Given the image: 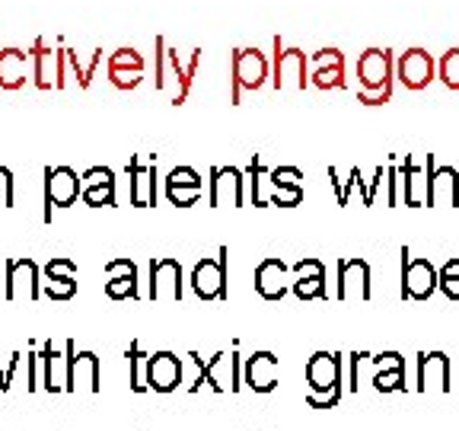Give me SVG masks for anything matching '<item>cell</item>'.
<instances>
[{"label":"cell","mask_w":459,"mask_h":431,"mask_svg":"<svg viewBox=\"0 0 459 431\" xmlns=\"http://www.w3.org/2000/svg\"><path fill=\"white\" fill-rule=\"evenodd\" d=\"M358 102L364 106H383L393 100V80H395V57L389 48H367L358 57Z\"/></svg>","instance_id":"obj_1"},{"label":"cell","mask_w":459,"mask_h":431,"mask_svg":"<svg viewBox=\"0 0 459 431\" xmlns=\"http://www.w3.org/2000/svg\"><path fill=\"white\" fill-rule=\"evenodd\" d=\"M307 402L313 409H332L342 400V355L316 352L307 361Z\"/></svg>","instance_id":"obj_2"},{"label":"cell","mask_w":459,"mask_h":431,"mask_svg":"<svg viewBox=\"0 0 459 431\" xmlns=\"http://www.w3.org/2000/svg\"><path fill=\"white\" fill-rule=\"evenodd\" d=\"M272 77L265 51L258 48H233L230 51V106H239L243 93H258Z\"/></svg>","instance_id":"obj_3"},{"label":"cell","mask_w":459,"mask_h":431,"mask_svg":"<svg viewBox=\"0 0 459 431\" xmlns=\"http://www.w3.org/2000/svg\"><path fill=\"white\" fill-rule=\"evenodd\" d=\"M32 55V80L42 93L48 90H65L67 86V51H65V42L57 39L55 45L48 39L39 36L29 48Z\"/></svg>","instance_id":"obj_4"},{"label":"cell","mask_w":459,"mask_h":431,"mask_svg":"<svg viewBox=\"0 0 459 431\" xmlns=\"http://www.w3.org/2000/svg\"><path fill=\"white\" fill-rule=\"evenodd\" d=\"M227 278H230V250L221 246L217 250V259L204 256L195 262L192 268V291L201 297V301H227L230 297V287H227Z\"/></svg>","instance_id":"obj_5"},{"label":"cell","mask_w":459,"mask_h":431,"mask_svg":"<svg viewBox=\"0 0 459 431\" xmlns=\"http://www.w3.org/2000/svg\"><path fill=\"white\" fill-rule=\"evenodd\" d=\"M83 192V176L71 166H45V211L42 221L51 224V208H71Z\"/></svg>","instance_id":"obj_6"},{"label":"cell","mask_w":459,"mask_h":431,"mask_svg":"<svg viewBox=\"0 0 459 431\" xmlns=\"http://www.w3.org/2000/svg\"><path fill=\"white\" fill-rule=\"evenodd\" d=\"M437 268L434 262H428L424 256L409 259V246H402V285L399 297L402 301H428L437 291Z\"/></svg>","instance_id":"obj_7"},{"label":"cell","mask_w":459,"mask_h":431,"mask_svg":"<svg viewBox=\"0 0 459 431\" xmlns=\"http://www.w3.org/2000/svg\"><path fill=\"white\" fill-rule=\"evenodd\" d=\"M4 295L7 301H39L42 297V268L36 259H7L4 262Z\"/></svg>","instance_id":"obj_8"},{"label":"cell","mask_w":459,"mask_h":431,"mask_svg":"<svg viewBox=\"0 0 459 431\" xmlns=\"http://www.w3.org/2000/svg\"><path fill=\"white\" fill-rule=\"evenodd\" d=\"M67 352V393H100L102 390V367H100V355L96 352H77V342L67 339L65 342Z\"/></svg>","instance_id":"obj_9"},{"label":"cell","mask_w":459,"mask_h":431,"mask_svg":"<svg viewBox=\"0 0 459 431\" xmlns=\"http://www.w3.org/2000/svg\"><path fill=\"white\" fill-rule=\"evenodd\" d=\"M307 51L284 48L281 36H274V65H272V86L274 90H307Z\"/></svg>","instance_id":"obj_10"},{"label":"cell","mask_w":459,"mask_h":431,"mask_svg":"<svg viewBox=\"0 0 459 431\" xmlns=\"http://www.w3.org/2000/svg\"><path fill=\"white\" fill-rule=\"evenodd\" d=\"M128 198L134 208L157 205V154H134L128 160Z\"/></svg>","instance_id":"obj_11"},{"label":"cell","mask_w":459,"mask_h":431,"mask_svg":"<svg viewBox=\"0 0 459 431\" xmlns=\"http://www.w3.org/2000/svg\"><path fill=\"white\" fill-rule=\"evenodd\" d=\"M208 205L211 208H243L246 205V180L237 166H211L208 180Z\"/></svg>","instance_id":"obj_12"},{"label":"cell","mask_w":459,"mask_h":431,"mask_svg":"<svg viewBox=\"0 0 459 431\" xmlns=\"http://www.w3.org/2000/svg\"><path fill=\"white\" fill-rule=\"evenodd\" d=\"M182 295H186V275H182L179 259H172V256L153 259L147 297H151V301H182Z\"/></svg>","instance_id":"obj_13"},{"label":"cell","mask_w":459,"mask_h":431,"mask_svg":"<svg viewBox=\"0 0 459 431\" xmlns=\"http://www.w3.org/2000/svg\"><path fill=\"white\" fill-rule=\"evenodd\" d=\"M204 383L214 393H239V387H243V367H239L237 345H233V352H217L211 361H204Z\"/></svg>","instance_id":"obj_14"},{"label":"cell","mask_w":459,"mask_h":431,"mask_svg":"<svg viewBox=\"0 0 459 431\" xmlns=\"http://www.w3.org/2000/svg\"><path fill=\"white\" fill-rule=\"evenodd\" d=\"M42 295L51 301H71L77 295V266L74 259L55 256L42 268Z\"/></svg>","instance_id":"obj_15"},{"label":"cell","mask_w":459,"mask_h":431,"mask_svg":"<svg viewBox=\"0 0 459 431\" xmlns=\"http://www.w3.org/2000/svg\"><path fill=\"white\" fill-rule=\"evenodd\" d=\"M198 65H201V48L188 51L186 61H182L176 48H166V86H169V80H176V90H172V106L176 109H179L182 102L188 100V93H192Z\"/></svg>","instance_id":"obj_16"},{"label":"cell","mask_w":459,"mask_h":431,"mask_svg":"<svg viewBox=\"0 0 459 431\" xmlns=\"http://www.w3.org/2000/svg\"><path fill=\"white\" fill-rule=\"evenodd\" d=\"M338 301H367L370 291V266L364 259H338Z\"/></svg>","instance_id":"obj_17"},{"label":"cell","mask_w":459,"mask_h":431,"mask_svg":"<svg viewBox=\"0 0 459 431\" xmlns=\"http://www.w3.org/2000/svg\"><path fill=\"white\" fill-rule=\"evenodd\" d=\"M395 77L405 90H424L434 80V57L424 48H409L395 57Z\"/></svg>","instance_id":"obj_18"},{"label":"cell","mask_w":459,"mask_h":431,"mask_svg":"<svg viewBox=\"0 0 459 431\" xmlns=\"http://www.w3.org/2000/svg\"><path fill=\"white\" fill-rule=\"evenodd\" d=\"M313 74H309V84L316 90H344L348 80H344V51L338 48H319L309 57Z\"/></svg>","instance_id":"obj_19"},{"label":"cell","mask_w":459,"mask_h":431,"mask_svg":"<svg viewBox=\"0 0 459 431\" xmlns=\"http://www.w3.org/2000/svg\"><path fill=\"white\" fill-rule=\"evenodd\" d=\"M281 367L274 352H252L243 365V383L252 393H272L278 387Z\"/></svg>","instance_id":"obj_20"},{"label":"cell","mask_w":459,"mask_h":431,"mask_svg":"<svg viewBox=\"0 0 459 431\" xmlns=\"http://www.w3.org/2000/svg\"><path fill=\"white\" fill-rule=\"evenodd\" d=\"M137 266L131 259H112L106 262V295L112 301H137L141 287H137Z\"/></svg>","instance_id":"obj_21"},{"label":"cell","mask_w":459,"mask_h":431,"mask_svg":"<svg viewBox=\"0 0 459 431\" xmlns=\"http://www.w3.org/2000/svg\"><path fill=\"white\" fill-rule=\"evenodd\" d=\"M434 172V154L424 157V163H415V157L402 160V176H405V205L409 208H428V182Z\"/></svg>","instance_id":"obj_22"},{"label":"cell","mask_w":459,"mask_h":431,"mask_svg":"<svg viewBox=\"0 0 459 431\" xmlns=\"http://www.w3.org/2000/svg\"><path fill=\"white\" fill-rule=\"evenodd\" d=\"M166 198H169V205H176V208H192L195 201L201 198V192H204V182H201L198 170H192V166H176V170L166 176Z\"/></svg>","instance_id":"obj_23"},{"label":"cell","mask_w":459,"mask_h":431,"mask_svg":"<svg viewBox=\"0 0 459 431\" xmlns=\"http://www.w3.org/2000/svg\"><path fill=\"white\" fill-rule=\"evenodd\" d=\"M182 383V358L176 352H153L147 365V387L153 393H172Z\"/></svg>","instance_id":"obj_24"},{"label":"cell","mask_w":459,"mask_h":431,"mask_svg":"<svg viewBox=\"0 0 459 431\" xmlns=\"http://www.w3.org/2000/svg\"><path fill=\"white\" fill-rule=\"evenodd\" d=\"M290 287H294V295L300 301H323V297H329V291H325V266L313 256L300 259L294 266V285Z\"/></svg>","instance_id":"obj_25"},{"label":"cell","mask_w":459,"mask_h":431,"mask_svg":"<svg viewBox=\"0 0 459 431\" xmlns=\"http://www.w3.org/2000/svg\"><path fill=\"white\" fill-rule=\"evenodd\" d=\"M450 358L444 352L418 355V393H428V390L450 393Z\"/></svg>","instance_id":"obj_26"},{"label":"cell","mask_w":459,"mask_h":431,"mask_svg":"<svg viewBox=\"0 0 459 431\" xmlns=\"http://www.w3.org/2000/svg\"><path fill=\"white\" fill-rule=\"evenodd\" d=\"M83 205L90 208H115V172L108 166H90L83 172Z\"/></svg>","instance_id":"obj_27"},{"label":"cell","mask_w":459,"mask_h":431,"mask_svg":"<svg viewBox=\"0 0 459 431\" xmlns=\"http://www.w3.org/2000/svg\"><path fill=\"white\" fill-rule=\"evenodd\" d=\"M255 291L265 301H284L290 285H287V262L278 256H268L255 268Z\"/></svg>","instance_id":"obj_28"},{"label":"cell","mask_w":459,"mask_h":431,"mask_svg":"<svg viewBox=\"0 0 459 431\" xmlns=\"http://www.w3.org/2000/svg\"><path fill=\"white\" fill-rule=\"evenodd\" d=\"M444 205V208H459V172L453 166H434L428 182V208Z\"/></svg>","instance_id":"obj_29"},{"label":"cell","mask_w":459,"mask_h":431,"mask_svg":"<svg viewBox=\"0 0 459 431\" xmlns=\"http://www.w3.org/2000/svg\"><path fill=\"white\" fill-rule=\"evenodd\" d=\"M29 67H32V55L29 51L13 48V45L0 51V90H7V93L20 90L29 77Z\"/></svg>","instance_id":"obj_30"},{"label":"cell","mask_w":459,"mask_h":431,"mask_svg":"<svg viewBox=\"0 0 459 431\" xmlns=\"http://www.w3.org/2000/svg\"><path fill=\"white\" fill-rule=\"evenodd\" d=\"M42 390L45 393H67V352L42 342Z\"/></svg>","instance_id":"obj_31"},{"label":"cell","mask_w":459,"mask_h":431,"mask_svg":"<svg viewBox=\"0 0 459 431\" xmlns=\"http://www.w3.org/2000/svg\"><path fill=\"white\" fill-rule=\"evenodd\" d=\"M125 358H128V387L134 390V393H147V365H151V355L143 352L141 339H131L128 352H125Z\"/></svg>","instance_id":"obj_32"},{"label":"cell","mask_w":459,"mask_h":431,"mask_svg":"<svg viewBox=\"0 0 459 431\" xmlns=\"http://www.w3.org/2000/svg\"><path fill=\"white\" fill-rule=\"evenodd\" d=\"M65 51H67V67H71L74 77H77V86L80 90H90V84H93V77H96V67H100V61H102V48L90 51L86 61L74 48H67V45H65Z\"/></svg>","instance_id":"obj_33"},{"label":"cell","mask_w":459,"mask_h":431,"mask_svg":"<svg viewBox=\"0 0 459 431\" xmlns=\"http://www.w3.org/2000/svg\"><path fill=\"white\" fill-rule=\"evenodd\" d=\"M26 390L29 393L42 390V345L39 342H29L26 348Z\"/></svg>","instance_id":"obj_34"},{"label":"cell","mask_w":459,"mask_h":431,"mask_svg":"<svg viewBox=\"0 0 459 431\" xmlns=\"http://www.w3.org/2000/svg\"><path fill=\"white\" fill-rule=\"evenodd\" d=\"M437 77L446 90H456L459 93V48L444 51V57L437 61Z\"/></svg>","instance_id":"obj_35"},{"label":"cell","mask_w":459,"mask_h":431,"mask_svg":"<svg viewBox=\"0 0 459 431\" xmlns=\"http://www.w3.org/2000/svg\"><path fill=\"white\" fill-rule=\"evenodd\" d=\"M437 275H440V281H437L440 291H444L450 301H459V259H446L444 266L437 268Z\"/></svg>","instance_id":"obj_36"},{"label":"cell","mask_w":459,"mask_h":431,"mask_svg":"<svg viewBox=\"0 0 459 431\" xmlns=\"http://www.w3.org/2000/svg\"><path fill=\"white\" fill-rule=\"evenodd\" d=\"M115 71H143V55L137 48H115L108 55V65Z\"/></svg>","instance_id":"obj_37"},{"label":"cell","mask_w":459,"mask_h":431,"mask_svg":"<svg viewBox=\"0 0 459 431\" xmlns=\"http://www.w3.org/2000/svg\"><path fill=\"white\" fill-rule=\"evenodd\" d=\"M262 176H265V163H262V157H252L249 160V201L255 205V208H265L268 201L262 198Z\"/></svg>","instance_id":"obj_38"},{"label":"cell","mask_w":459,"mask_h":431,"mask_svg":"<svg viewBox=\"0 0 459 431\" xmlns=\"http://www.w3.org/2000/svg\"><path fill=\"white\" fill-rule=\"evenodd\" d=\"M373 387L380 390V393H399V390H405V367L377 371L373 374Z\"/></svg>","instance_id":"obj_39"},{"label":"cell","mask_w":459,"mask_h":431,"mask_svg":"<svg viewBox=\"0 0 459 431\" xmlns=\"http://www.w3.org/2000/svg\"><path fill=\"white\" fill-rule=\"evenodd\" d=\"M386 182H389V208H399V205H405V176H402V166L389 163L386 166Z\"/></svg>","instance_id":"obj_40"},{"label":"cell","mask_w":459,"mask_h":431,"mask_svg":"<svg viewBox=\"0 0 459 431\" xmlns=\"http://www.w3.org/2000/svg\"><path fill=\"white\" fill-rule=\"evenodd\" d=\"M303 201V182H290V186H274L272 201L268 205H278V208H297Z\"/></svg>","instance_id":"obj_41"},{"label":"cell","mask_w":459,"mask_h":431,"mask_svg":"<svg viewBox=\"0 0 459 431\" xmlns=\"http://www.w3.org/2000/svg\"><path fill=\"white\" fill-rule=\"evenodd\" d=\"M108 84L115 86V90H137V86L143 84V71H115V67H108Z\"/></svg>","instance_id":"obj_42"},{"label":"cell","mask_w":459,"mask_h":431,"mask_svg":"<svg viewBox=\"0 0 459 431\" xmlns=\"http://www.w3.org/2000/svg\"><path fill=\"white\" fill-rule=\"evenodd\" d=\"M166 48H169V45H166V39L163 36H157L153 39V61H157V65H153V74H157V90H166Z\"/></svg>","instance_id":"obj_43"},{"label":"cell","mask_w":459,"mask_h":431,"mask_svg":"<svg viewBox=\"0 0 459 431\" xmlns=\"http://www.w3.org/2000/svg\"><path fill=\"white\" fill-rule=\"evenodd\" d=\"M16 186H13V170L0 166V208H13Z\"/></svg>","instance_id":"obj_44"},{"label":"cell","mask_w":459,"mask_h":431,"mask_svg":"<svg viewBox=\"0 0 459 431\" xmlns=\"http://www.w3.org/2000/svg\"><path fill=\"white\" fill-rule=\"evenodd\" d=\"M303 180V172L297 170V166H278V170L268 172V182L274 186H290V182H300Z\"/></svg>","instance_id":"obj_45"},{"label":"cell","mask_w":459,"mask_h":431,"mask_svg":"<svg viewBox=\"0 0 459 431\" xmlns=\"http://www.w3.org/2000/svg\"><path fill=\"white\" fill-rule=\"evenodd\" d=\"M373 365H377V371H393V367H405V358L399 352H383L373 358Z\"/></svg>","instance_id":"obj_46"},{"label":"cell","mask_w":459,"mask_h":431,"mask_svg":"<svg viewBox=\"0 0 459 431\" xmlns=\"http://www.w3.org/2000/svg\"><path fill=\"white\" fill-rule=\"evenodd\" d=\"M188 358H192L195 367H198V377H195V383H188V393H198V390L204 387V358H201L198 352H188Z\"/></svg>","instance_id":"obj_47"},{"label":"cell","mask_w":459,"mask_h":431,"mask_svg":"<svg viewBox=\"0 0 459 431\" xmlns=\"http://www.w3.org/2000/svg\"><path fill=\"white\" fill-rule=\"evenodd\" d=\"M367 355H348V361H351V393H358V371H360V361H364Z\"/></svg>","instance_id":"obj_48"},{"label":"cell","mask_w":459,"mask_h":431,"mask_svg":"<svg viewBox=\"0 0 459 431\" xmlns=\"http://www.w3.org/2000/svg\"><path fill=\"white\" fill-rule=\"evenodd\" d=\"M329 180H332V186H335V192H338V205L344 208V186H342V180H338L335 166H329Z\"/></svg>","instance_id":"obj_49"},{"label":"cell","mask_w":459,"mask_h":431,"mask_svg":"<svg viewBox=\"0 0 459 431\" xmlns=\"http://www.w3.org/2000/svg\"><path fill=\"white\" fill-rule=\"evenodd\" d=\"M0 393H10V383H7V371H0Z\"/></svg>","instance_id":"obj_50"}]
</instances>
